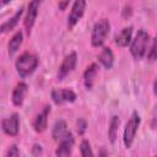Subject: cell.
I'll return each instance as SVG.
<instances>
[{
	"label": "cell",
	"mask_w": 157,
	"mask_h": 157,
	"mask_svg": "<svg viewBox=\"0 0 157 157\" xmlns=\"http://www.w3.org/2000/svg\"><path fill=\"white\" fill-rule=\"evenodd\" d=\"M37 65H38L37 56H34L33 54H29V53H23L22 55H20L15 64L16 71L20 75V77H22V78L33 74Z\"/></svg>",
	"instance_id": "obj_1"
},
{
	"label": "cell",
	"mask_w": 157,
	"mask_h": 157,
	"mask_svg": "<svg viewBox=\"0 0 157 157\" xmlns=\"http://www.w3.org/2000/svg\"><path fill=\"white\" fill-rule=\"evenodd\" d=\"M109 29H110V23L107 18H102L98 22H96L92 28V33H91L92 45L96 48L102 47L109 34Z\"/></svg>",
	"instance_id": "obj_2"
},
{
	"label": "cell",
	"mask_w": 157,
	"mask_h": 157,
	"mask_svg": "<svg viewBox=\"0 0 157 157\" xmlns=\"http://www.w3.org/2000/svg\"><path fill=\"white\" fill-rule=\"evenodd\" d=\"M148 40H150V36L147 34V32H145L144 29L137 31L135 38L131 40V44H130V53L136 60L142 59L144 55L146 54Z\"/></svg>",
	"instance_id": "obj_3"
},
{
	"label": "cell",
	"mask_w": 157,
	"mask_h": 157,
	"mask_svg": "<svg viewBox=\"0 0 157 157\" xmlns=\"http://www.w3.org/2000/svg\"><path fill=\"white\" fill-rule=\"evenodd\" d=\"M139 125H140V115L137 114V112H134L130 117V119L128 120L126 123V126L124 129V135H123V141H124V145L129 148L131 147L132 142H134V139H135V135H136V131L139 129Z\"/></svg>",
	"instance_id": "obj_4"
},
{
	"label": "cell",
	"mask_w": 157,
	"mask_h": 157,
	"mask_svg": "<svg viewBox=\"0 0 157 157\" xmlns=\"http://www.w3.org/2000/svg\"><path fill=\"white\" fill-rule=\"evenodd\" d=\"M85 7H86V0H75L74 1L71 11L67 16V27L69 28H72L80 21V18L83 16Z\"/></svg>",
	"instance_id": "obj_5"
},
{
	"label": "cell",
	"mask_w": 157,
	"mask_h": 157,
	"mask_svg": "<svg viewBox=\"0 0 157 157\" xmlns=\"http://www.w3.org/2000/svg\"><path fill=\"white\" fill-rule=\"evenodd\" d=\"M76 63H77V55L76 53H70L69 55H66L59 67V71H58V80L61 81L64 80L76 66Z\"/></svg>",
	"instance_id": "obj_6"
},
{
	"label": "cell",
	"mask_w": 157,
	"mask_h": 157,
	"mask_svg": "<svg viewBox=\"0 0 157 157\" xmlns=\"http://www.w3.org/2000/svg\"><path fill=\"white\" fill-rule=\"evenodd\" d=\"M40 4H42V0H31L29 4H28L27 15H26V18H25V27H26V31H27L28 34L31 33V29H32V27L36 22Z\"/></svg>",
	"instance_id": "obj_7"
},
{
	"label": "cell",
	"mask_w": 157,
	"mask_h": 157,
	"mask_svg": "<svg viewBox=\"0 0 157 157\" xmlns=\"http://www.w3.org/2000/svg\"><path fill=\"white\" fill-rule=\"evenodd\" d=\"M52 99L55 104L74 102L76 99V93L69 88H55L52 91Z\"/></svg>",
	"instance_id": "obj_8"
},
{
	"label": "cell",
	"mask_w": 157,
	"mask_h": 157,
	"mask_svg": "<svg viewBox=\"0 0 157 157\" xmlns=\"http://www.w3.org/2000/svg\"><path fill=\"white\" fill-rule=\"evenodd\" d=\"M1 128L2 131L10 136H16L18 134V129H20V118L17 113L11 114L9 118L2 119L1 121Z\"/></svg>",
	"instance_id": "obj_9"
},
{
	"label": "cell",
	"mask_w": 157,
	"mask_h": 157,
	"mask_svg": "<svg viewBox=\"0 0 157 157\" xmlns=\"http://www.w3.org/2000/svg\"><path fill=\"white\" fill-rule=\"evenodd\" d=\"M74 136L71 132H69L63 140L59 141V146L55 151L56 156H69L72 151V146H74Z\"/></svg>",
	"instance_id": "obj_10"
},
{
	"label": "cell",
	"mask_w": 157,
	"mask_h": 157,
	"mask_svg": "<svg viewBox=\"0 0 157 157\" xmlns=\"http://www.w3.org/2000/svg\"><path fill=\"white\" fill-rule=\"evenodd\" d=\"M49 113H50V107L45 105L43 108V110L36 117L33 126H34V130L37 132H43L47 129V121H48V114Z\"/></svg>",
	"instance_id": "obj_11"
},
{
	"label": "cell",
	"mask_w": 157,
	"mask_h": 157,
	"mask_svg": "<svg viewBox=\"0 0 157 157\" xmlns=\"http://www.w3.org/2000/svg\"><path fill=\"white\" fill-rule=\"evenodd\" d=\"M70 131L67 130V126H66V123L64 121V120H56L55 121V124H54V126H53V131H52V136H53V139L55 140V141H60V140H63L67 134H69Z\"/></svg>",
	"instance_id": "obj_12"
},
{
	"label": "cell",
	"mask_w": 157,
	"mask_h": 157,
	"mask_svg": "<svg viewBox=\"0 0 157 157\" xmlns=\"http://www.w3.org/2000/svg\"><path fill=\"white\" fill-rule=\"evenodd\" d=\"M131 37H132V27L131 26L125 27L115 36V43L119 47H128V44L131 42Z\"/></svg>",
	"instance_id": "obj_13"
},
{
	"label": "cell",
	"mask_w": 157,
	"mask_h": 157,
	"mask_svg": "<svg viewBox=\"0 0 157 157\" xmlns=\"http://www.w3.org/2000/svg\"><path fill=\"white\" fill-rule=\"evenodd\" d=\"M26 93H27V85L25 82L17 83L12 92V103L15 105H21L23 103Z\"/></svg>",
	"instance_id": "obj_14"
},
{
	"label": "cell",
	"mask_w": 157,
	"mask_h": 157,
	"mask_svg": "<svg viewBox=\"0 0 157 157\" xmlns=\"http://www.w3.org/2000/svg\"><path fill=\"white\" fill-rule=\"evenodd\" d=\"M97 71H98V66L94 63L91 64L90 66H87V69L85 70V72H83V81H85V86H86L87 90L92 88L94 77L97 75Z\"/></svg>",
	"instance_id": "obj_15"
},
{
	"label": "cell",
	"mask_w": 157,
	"mask_h": 157,
	"mask_svg": "<svg viewBox=\"0 0 157 157\" xmlns=\"http://www.w3.org/2000/svg\"><path fill=\"white\" fill-rule=\"evenodd\" d=\"M99 63L105 67V69H112L113 63H114V55L110 48H103L101 54L98 55Z\"/></svg>",
	"instance_id": "obj_16"
},
{
	"label": "cell",
	"mask_w": 157,
	"mask_h": 157,
	"mask_svg": "<svg viewBox=\"0 0 157 157\" xmlns=\"http://www.w3.org/2000/svg\"><path fill=\"white\" fill-rule=\"evenodd\" d=\"M22 13H23V7H20L17 11H16V13L9 20V21H6V22H4L2 25H1V27H0V31L4 33V32H6V31H11L17 23H18V20L21 18V16H22Z\"/></svg>",
	"instance_id": "obj_17"
},
{
	"label": "cell",
	"mask_w": 157,
	"mask_h": 157,
	"mask_svg": "<svg viewBox=\"0 0 157 157\" xmlns=\"http://www.w3.org/2000/svg\"><path fill=\"white\" fill-rule=\"evenodd\" d=\"M22 40H23V34H22V32L21 31H18V32H16L15 33V36L10 39V42H9V54H10V56L11 55H13L18 49H20V47H21V44H22Z\"/></svg>",
	"instance_id": "obj_18"
},
{
	"label": "cell",
	"mask_w": 157,
	"mask_h": 157,
	"mask_svg": "<svg viewBox=\"0 0 157 157\" xmlns=\"http://www.w3.org/2000/svg\"><path fill=\"white\" fill-rule=\"evenodd\" d=\"M119 124H120V120H119V118L114 115V117L110 119V125H109V129H108V135H109L110 142H114V141H115V139H117Z\"/></svg>",
	"instance_id": "obj_19"
},
{
	"label": "cell",
	"mask_w": 157,
	"mask_h": 157,
	"mask_svg": "<svg viewBox=\"0 0 157 157\" xmlns=\"http://www.w3.org/2000/svg\"><path fill=\"white\" fill-rule=\"evenodd\" d=\"M80 153H81V156H83V157H91V156H93V152H92V150H91V146H90V142L87 141V140H82V142H81V145H80Z\"/></svg>",
	"instance_id": "obj_20"
},
{
	"label": "cell",
	"mask_w": 157,
	"mask_h": 157,
	"mask_svg": "<svg viewBox=\"0 0 157 157\" xmlns=\"http://www.w3.org/2000/svg\"><path fill=\"white\" fill-rule=\"evenodd\" d=\"M147 58L150 61H155L157 60V36L155 37L153 42H152V45H151V49L147 54Z\"/></svg>",
	"instance_id": "obj_21"
},
{
	"label": "cell",
	"mask_w": 157,
	"mask_h": 157,
	"mask_svg": "<svg viewBox=\"0 0 157 157\" xmlns=\"http://www.w3.org/2000/svg\"><path fill=\"white\" fill-rule=\"evenodd\" d=\"M18 155H20V151H18V148H17L16 145H12V146L9 148L7 153H6L7 157H15V156H18Z\"/></svg>",
	"instance_id": "obj_22"
},
{
	"label": "cell",
	"mask_w": 157,
	"mask_h": 157,
	"mask_svg": "<svg viewBox=\"0 0 157 157\" xmlns=\"http://www.w3.org/2000/svg\"><path fill=\"white\" fill-rule=\"evenodd\" d=\"M86 126H87V124H86V121H85L83 119H80V120L77 121V131H78L80 135H82V134L85 132Z\"/></svg>",
	"instance_id": "obj_23"
},
{
	"label": "cell",
	"mask_w": 157,
	"mask_h": 157,
	"mask_svg": "<svg viewBox=\"0 0 157 157\" xmlns=\"http://www.w3.org/2000/svg\"><path fill=\"white\" fill-rule=\"evenodd\" d=\"M153 93L157 96V78H156L155 82H153Z\"/></svg>",
	"instance_id": "obj_24"
},
{
	"label": "cell",
	"mask_w": 157,
	"mask_h": 157,
	"mask_svg": "<svg viewBox=\"0 0 157 157\" xmlns=\"http://www.w3.org/2000/svg\"><path fill=\"white\" fill-rule=\"evenodd\" d=\"M11 0H1V6H4V5H6L7 2H10Z\"/></svg>",
	"instance_id": "obj_25"
}]
</instances>
